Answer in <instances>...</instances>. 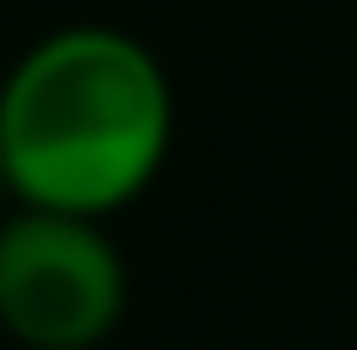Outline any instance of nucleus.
Wrapping results in <instances>:
<instances>
[{
  "instance_id": "nucleus-1",
  "label": "nucleus",
  "mask_w": 357,
  "mask_h": 350,
  "mask_svg": "<svg viewBox=\"0 0 357 350\" xmlns=\"http://www.w3.org/2000/svg\"><path fill=\"white\" fill-rule=\"evenodd\" d=\"M172 151V83L124 28H55L0 83V192L21 206L117 213Z\"/></svg>"
},
{
  "instance_id": "nucleus-2",
  "label": "nucleus",
  "mask_w": 357,
  "mask_h": 350,
  "mask_svg": "<svg viewBox=\"0 0 357 350\" xmlns=\"http://www.w3.org/2000/svg\"><path fill=\"white\" fill-rule=\"evenodd\" d=\"M131 303V275L96 213L21 206L0 220V330L28 350L103 344Z\"/></svg>"
}]
</instances>
